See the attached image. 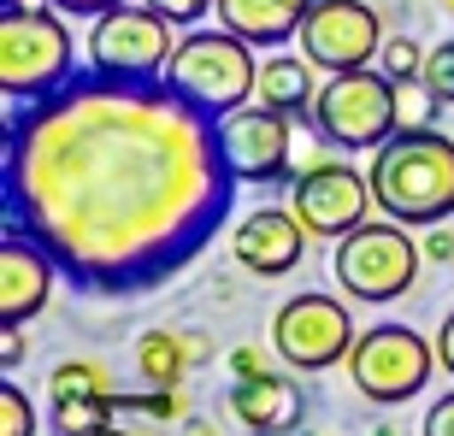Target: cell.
Listing matches in <instances>:
<instances>
[{
	"label": "cell",
	"instance_id": "cell-11",
	"mask_svg": "<svg viewBox=\"0 0 454 436\" xmlns=\"http://www.w3.org/2000/svg\"><path fill=\"white\" fill-rule=\"evenodd\" d=\"M384 18L378 6L366 0H319L301 24V53L313 59L319 71H366L378 66V53H384Z\"/></svg>",
	"mask_w": 454,
	"mask_h": 436
},
{
	"label": "cell",
	"instance_id": "cell-7",
	"mask_svg": "<svg viewBox=\"0 0 454 436\" xmlns=\"http://www.w3.org/2000/svg\"><path fill=\"white\" fill-rule=\"evenodd\" d=\"M395 130H402V118H395V83L378 66L325 77L319 101H313V136H319L325 148L378 153Z\"/></svg>",
	"mask_w": 454,
	"mask_h": 436
},
{
	"label": "cell",
	"instance_id": "cell-16",
	"mask_svg": "<svg viewBox=\"0 0 454 436\" xmlns=\"http://www.w3.org/2000/svg\"><path fill=\"white\" fill-rule=\"evenodd\" d=\"M231 413L248 436H295L307 424V395L295 378L266 371V378H242L231 384Z\"/></svg>",
	"mask_w": 454,
	"mask_h": 436
},
{
	"label": "cell",
	"instance_id": "cell-13",
	"mask_svg": "<svg viewBox=\"0 0 454 436\" xmlns=\"http://www.w3.org/2000/svg\"><path fill=\"white\" fill-rule=\"evenodd\" d=\"M231 253L248 277H289L307 260V224L284 206H254L248 218H236Z\"/></svg>",
	"mask_w": 454,
	"mask_h": 436
},
{
	"label": "cell",
	"instance_id": "cell-26",
	"mask_svg": "<svg viewBox=\"0 0 454 436\" xmlns=\"http://www.w3.org/2000/svg\"><path fill=\"white\" fill-rule=\"evenodd\" d=\"M148 6H160L171 24H201L207 12H219V0H148Z\"/></svg>",
	"mask_w": 454,
	"mask_h": 436
},
{
	"label": "cell",
	"instance_id": "cell-32",
	"mask_svg": "<svg viewBox=\"0 0 454 436\" xmlns=\"http://www.w3.org/2000/svg\"><path fill=\"white\" fill-rule=\"evenodd\" d=\"M101 436H142V431H130V424H106Z\"/></svg>",
	"mask_w": 454,
	"mask_h": 436
},
{
	"label": "cell",
	"instance_id": "cell-2",
	"mask_svg": "<svg viewBox=\"0 0 454 436\" xmlns=\"http://www.w3.org/2000/svg\"><path fill=\"white\" fill-rule=\"evenodd\" d=\"M372 201L378 213L407 224V230H431L449 224L454 213V136L431 130H395L384 148L372 153Z\"/></svg>",
	"mask_w": 454,
	"mask_h": 436
},
{
	"label": "cell",
	"instance_id": "cell-31",
	"mask_svg": "<svg viewBox=\"0 0 454 436\" xmlns=\"http://www.w3.org/2000/svg\"><path fill=\"white\" fill-rule=\"evenodd\" d=\"M184 436H219V424H213V419H195V413H189V419H184Z\"/></svg>",
	"mask_w": 454,
	"mask_h": 436
},
{
	"label": "cell",
	"instance_id": "cell-27",
	"mask_svg": "<svg viewBox=\"0 0 454 436\" xmlns=\"http://www.w3.org/2000/svg\"><path fill=\"white\" fill-rule=\"evenodd\" d=\"M419 436H454V395H437V401L425 407Z\"/></svg>",
	"mask_w": 454,
	"mask_h": 436
},
{
	"label": "cell",
	"instance_id": "cell-23",
	"mask_svg": "<svg viewBox=\"0 0 454 436\" xmlns=\"http://www.w3.org/2000/svg\"><path fill=\"white\" fill-rule=\"evenodd\" d=\"M425 83H431V95H437L442 106H454V35L425 53Z\"/></svg>",
	"mask_w": 454,
	"mask_h": 436
},
{
	"label": "cell",
	"instance_id": "cell-17",
	"mask_svg": "<svg viewBox=\"0 0 454 436\" xmlns=\"http://www.w3.org/2000/svg\"><path fill=\"white\" fill-rule=\"evenodd\" d=\"M313 6L319 0H219V24L248 48H284L289 35H301Z\"/></svg>",
	"mask_w": 454,
	"mask_h": 436
},
{
	"label": "cell",
	"instance_id": "cell-25",
	"mask_svg": "<svg viewBox=\"0 0 454 436\" xmlns=\"http://www.w3.org/2000/svg\"><path fill=\"white\" fill-rule=\"evenodd\" d=\"M24 360H30V336H24V324H6V331H0V371L12 378Z\"/></svg>",
	"mask_w": 454,
	"mask_h": 436
},
{
	"label": "cell",
	"instance_id": "cell-20",
	"mask_svg": "<svg viewBox=\"0 0 454 436\" xmlns=\"http://www.w3.org/2000/svg\"><path fill=\"white\" fill-rule=\"evenodd\" d=\"M442 113V101L431 95V83L425 77H413V83H395V118H402V130H431V118Z\"/></svg>",
	"mask_w": 454,
	"mask_h": 436
},
{
	"label": "cell",
	"instance_id": "cell-5",
	"mask_svg": "<svg viewBox=\"0 0 454 436\" xmlns=\"http://www.w3.org/2000/svg\"><path fill=\"white\" fill-rule=\"evenodd\" d=\"M177 24H171L160 6L148 0H124L113 12H101L89 24L83 42V71L95 77H113V83H166V66L177 53Z\"/></svg>",
	"mask_w": 454,
	"mask_h": 436
},
{
	"label": "cell",
	"instance_id": "cell-21",
	"mask_svg": "<svg viewBox=\"0 0 454 436\" xmlns=\"http://www.w3.org/2000/svg\"><path fill=\"white\" fill-rule=\"evenodd\" d=\"M425 53L431 48H419L413 35H389L384 53H378V71H384L389 83H413V77H425Z\"/></svg>",
	"mask_w": 454,
	"mask_h": 436
},
{
	"label": "cell",
	"instance_id": "cell-22",
	"mask_svg": "<svg viewBox=\"0 0 454 436\" xmlns=\"http://www.w3.org/2000/svg\"><path fill=\"white\" fill-rule=\"evenodd\" d=\"M0 436H35V407L24 401V389L12 378L0 384Z\"/></svg>",
	"mask_w": 454,
	"mask_h": 436
},
{
	"label": "cell",
	"instance_id": "cell-33",
	"mask_svg": "<svg viewBox=\"0 0 454 436\" xmlns=\"http://www.w3.org/2000/svg\"><path fill=\"white\" fill-rule=\"evenodd\" d=\"M372 436H402V431H395V424H389V419H384V424H378V431H372Z\"/></svg>",
	"mask_w": 454,
	"mask_h": 436
},
{
	"label": "cell",
	"instance_id": "cell-8",
	"mask_svg": "<svg viewBox=\"0 0 454 436\" xmlns=\"http://www.w3.org/2000/svg\"><path fill=\"white\" fill-rule=\"evenodd\" d=\"M437 378V342H425L413 324H372L348 354V384L372 407H407Z\"/></svg>",
	"mask_w": 454,
	"mask_h": 436
},
{
	"label": "cell",
	"instance_id": "cell-29",
	"mask_svg": "<svg viewBox=\"0 0 454 436\" xmlns=\"http://www.w3.org/2000/svg\"><path fill=\"white\" fill-rule=\"evenodd\" d=\"M48 6H59V12H71V18H101V12H113V6H124V0H48Z\"/></svg>",
	"mask_w": 454,
	"mask_h": 436
},
{
	"label": "cell",
	"instance_id": "cell-9",
	"mask_svg": "<svg viewBox=\"0 0 454 436\" xmlns=\"http://www.w3.org/2000/svg\"><path fill=\"white\" fill-rule=\"evenodd\" d=\"M354 313L319 289L307 295H289L278 313H271V348L289 371H331V366H348L354 354Z\"/></svg>",
	"mask_w": 454,
	"mask_h": 436
},
{
	"label": "cell",
	"instance_id": "cell-4",
	"mask_svg": "<svg viewBox=\"0 0 454 436\" xmlns=\"http://www.w3.org/2000/svg\"><path fill=\"white\" fill-rule=\"evenodd\" d=\"M166 89L184 106H195V113L224 118V113L254 101L260 59H254V48L242 35H231L224 24L219 30H189V35H177V53H171V66H166Z\"/></svg>",
	"mask_w": 454,
	"mask_h": 436
},
{
	"label": "cell",
	"instance_id": "cell-19",
	"mask_svg": "<svg viewBox=\"0 0 454 436\" xmlns=\"http://www.w3.org/2000/svg\"><path fill=\"white\" fill-rule=\"evenodd\" d=\"M195 354H189V331H142L136 336V371L148 389H184Z\"/></svg>",
	"mask_w": 454,
	"mask_h": 436
},
{
	"label": "cell",
	"instance_id": "cell-24",
	"mask_svg": "<svg viewBox=\"0 0 454 436\" xmlns=\"http://www.w3.org/2000/svg\"><path fill=\"white\" fill-rule=\"evenodd\" d=\"M278 360V348H231V384H242V378H266V371Z\"/></svg>",
	"mask_w": 454,
	"mask_h": 436
},
{
	"label": "cell",
	"instance_id": "cell-15",
	"mask_svg": "<svg viewBox=\"0 0 454 436\" xmlns=\"http://www.w3.org/2000/svg\"><path fill=\"white\" fill-rule=\"evenodd\" d=\"M48 401H53V431L59 436H101L113 424V384H106L101 360H59L48 378Z\"/></svg>",
	"mask_w": 454,
	"mask_h": 436
},
{
	"label": "cell",
	"instance_id": "cell-1",
	"mask_svg": "<svg viewBox=\"0 0 454 436\" xmlns=\"http://www.w3.org/2000/svg\"><path fill=\"white\" fill-rule=\"evenodd\" d=\"M219 118L166 83L77 71L6 113L0 218L35 236L89 301H136L184 277L236 206Z\"/></svg>",
	"mask_w": 454,
	"mask_h": 436
},
{
	"label": "cell",
	"instance_id": "cell-12",
	"mask_svg": "<svg viewBox=\"0 0 454 436\" xmlns=\"http://www.w3.org/2000/svg\"><path fill=\"white\" fill-rule=\"evenodd\" d=\"M219 148L236 183H284L295 177V153H289V113L248 101L219 118Z\"/></svg>",
	"mask_w": 454,
	"mask_h": 436
},
{
	"label": "cell",
	"instance_id": "cell-18",
	"mask_svg": "<svg viewBox=\"0 0 454 436\" xmlns=\"http://www.w3.org/2000/svg\"><path fill=\"white\" fill-rule=\"evenodd\" d=\"M313 59L307 53H271L260 59V89H254V101L271 106V113H289V118H313V101H319V89L313 83Z\"/></svg>",
	"mask_w": 454,
	"mask_h": 436
},
{
	"label": "cell",
	"instance_id": "cell-14",
	"mask_svg": "<svg viewBox=\"0 0 454 436\" xmlns=\"http://www.w3.org/2000/svg\"><path fill=\"white\" fill-rule=\"evenodd\" d=\"M53 284H59V266L53 253L24 230H0V324H24L48 307Z\"/></svg>",
	"mask_w": 454,
	"mask_h": 436
},
{
	"label": "cell",
	"instance_id": "cell-10",
	"mask_svg": "<svg viewBox=\"0 0 454 436\" xmlns=\"http://www.w3.org/2000/svg\"><path fill=\"white\" fill-rule=\"evenodd\" d=\"M289 213L307 224V236L319 242H342L348 230H360L378 201H372V177L354 171L348 160H313L307 171L289 177Z\"/></svg>",
	"mask_w": 454,
	"mask_h": 436
},
{
	"label": "cell",
	"instance_id": "cell-28",
	"mask_svg": "<svg viewBox=\"0 0 454 436\" xmlns=\"http://www.w3.org/2000/svg\"><path fill=\"white\" fill-rule=\"evenodd\" d=\"M425 260L454 266V230H449V224H431V230H425Z\"/></svg>",
	"mask_w": 454,
	"mask_h": 436
},
{
	"label": "cell",
	"instance_id": "cell-3",
	"mask_svg": "<svg viewBox=\"0 0 454 436\" xmlns=\"http://www.w3.org/2000/svg\"><path fill=\"white\" fill-rule=\"evenodd\" d=\"M77 77V42L59 6H0V95L30 106Z\"/></svg>",
	"mask_w": 454,
	"mask_h": 436
},
{
	"label": "cell",
	"instance_id": "cell-34",
	"mask_svg": "<svg viewBox=\"0 0 454 436\" xmlns=\"http://www.w3.org/2000/svg\"><path fill=\"white\" fill-rule=\"evenodd\" d=\"M442 12H449V18H454V0H442Z\"/></svg>",
	"mask_w": 454,
	"mask_h": 436
},
{
	"label": "cell",
	"instance_id": "cell-6",
	"mask_svg": "<svg viewBox=\"0 0 454 436\" xmlns=\"http://www.w3.org/2000/svg\"><path fill=\"white\" fill-rule=\"evenodd\" d=\"M419 266H425V242H413V230L395 224V218H366L331 253L337 289L348 301H372V307L402 301L407 289L419 284Z\"/></svg>",
	"mask_w": 454,
	"mask_h": 436
},
{
	"label": "cell",
	"instance_id": "cell-35",
	"mask_svg": "<svg viewBox=\"0 0 454 436\" xmlns=\"http://www.w3.org/2000/svg\"><path fill=\"white\" fill-rule=\"evenodd\" d=\"M0 6H18V0H0Z\"/></svg>",
	"mask_w": 454,
	"mask_h": 436
},
{
	"label": "cell",
	"instance_id": "cell-30",
	"mask_svg": "<svg viewBox=\"0 0 454 436\" xmlns=\"http://www.w3.org/2000/svg\"><path fill=\"white\" fill-rule=\"evenodd\" d=\"M437 366L454 378V307H449V319H442V331H437Z\"/></svg>",
	"mask_w": 454,
	"mask_h": 436
}]
</instances>
